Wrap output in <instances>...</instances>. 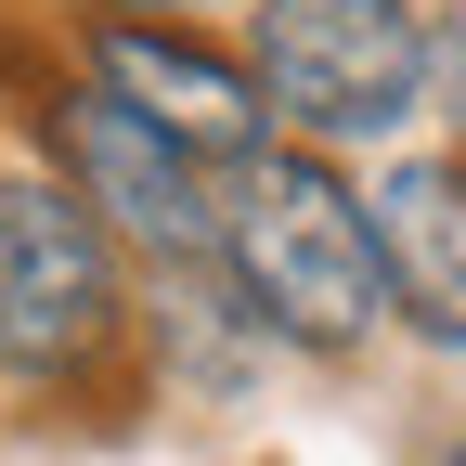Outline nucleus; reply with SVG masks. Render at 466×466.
<instances>
[{
	"label": "nucleus",
	"mask_w": 466,
	"mask_h": 466,
	"mask_svg": "<svg viewBox=\"0 0 466 466\" xmlns=\"http://www.w3.org/2000/svg\"><path fill=\"white\" fill-rule=\"evenodd\" d=\"M78 78L104 104H130L156 143H182L208 182L233 156H259L272 143V116H259V78H247V52H220L208 26H156V14H91L78 26Z\"/></svg>",
	"instance_id": "5"
},
{
	"label": "nucleus",
	"mask_w": 466,
	"mask_h": 466,
	"mask_svg": "<svg viewBox=\"0 0 466 466\" xmlns=\"http://www.w3.org/2000/svg\"><path fill=\"white\" fill-rule=\"evenodd\" d=\"M39 168L66 182L104 233H116V259H156V272H195L208 259V168L182 143H156L130 104H104L91 78H52L39 91Z\"/></svg>",
	"instance_id": "4"
},
{
	"label": "nucleus",
	"mask_w": 466,
	"mask_h": 466,
	"mask_svg": "<svg viewBox=\"0 0 466 466\" xmlns=\"http://www.w3.org/2000/svg\"><path fill=\"white\" fill-rule=\"evenodd\" d=\"M428 116H441L453 156H466V0H441V14H428Z\"/></svg>",
	"instance_id": "7"
},
{
	"label": "nucleus",
	"mask_w": 466,
	"mask_h": 466,
	"mask_svg": "<svg viewBox=\"0 0 466 466\" xmlns=\"http://www.w3.org/2000/svg\"><path fill=\"white\" fill-rule=\"evenodd\" d=\"M363 220H376V285H389V324L428 337L466 363V156H389L363 182Z\"/></svg>",
	"instance_id": "6"
},
{
	"label": "nucleus",
	"mask_w": 466,
	"mask_h": 466,
	"mask_svg": "<svg viewBox=\"0 0 466 466\" xmlns=\"http://www.w3.org/2000/svg\"><path fill=\"white\" fill-rule=\"evenodd\" d=\"M453 466H466V441H453Z\"/></svg>",
	"instance_id": "9"
},
{
	"label": "nucleus",
	"mask_w": 466,
	"mask_h": 466,
	"mask_svg": "<svg viewBox=\"0 0 466 466\" xmlns=\"http://www.w3.org/2000/svg\"><path fill=\"white\" fill-rule=\"evenodd\" d=\"M208 259L233 285L272 350H311V363H350L376 324H389V285H376V220H363V182L337 156H299V143H259L208 182Z\"/></svg>",
	"instance_id": "1"
},
{
	"label": "nucleus",
	"mask_w": 466,
	"mask_h": 466,
	"mask_svg": "<svg viewBox=\"0 0 466 466\" xmlns=\"http://www.w3.org/2000/svg\"><path fill=\"white\" fill-rule=\"evenodd\" d=\"M130 259L116 233L52 182V168H0V389L66 401L130 350Z\"/></svg>",
	"instance_id": "3"
},
{
	"label": "nucleus",
	"mask_w": 466,
	"mask_h": 466,
	"mask_svg": "<svg viewBox=\"0 0 466 466\" xmlns=\"http://www.w3.org/2000/svg\"><path fill=\"white\" fill-rule=\"evenodd\" d=\"M247 78L272 143L376 156L428 116V14L415 0H247Z\"/></svg>",
	"instance_id": "2"
},
{
	"label": "nucleus",
	"mask_w": 466,
	"mask_h": 466,
	"mask_svg": "<svg viewBox=\"0 0 466 466\" xmlns=\"http://www.w3.org/2000/svg\"><path fill=\"white\" fill-rule=\"evenodd\" d=\"M91 14H156V26H195V14H247V0H91Z\"/></svg>",
	"instance_id": "8"
}]
</instances>
